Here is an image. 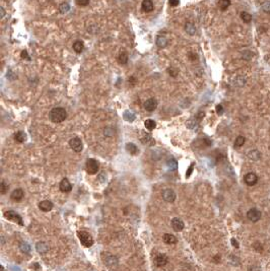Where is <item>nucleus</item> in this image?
<instances>
[{"label":"nucleus","instance_id":"393cba45","mask_svg":"<svg viewBox=\"0 0 270 271\" xmlns=\"http://www.w3.org/2000/svg\"><path fill=\"white\" fill-rule=\"evenodd\" d=\"M126 149L127 151L129 152V154H131L132 155H135L138 154V148L135 144L133 143H127L126 144Z\"/></svg>","mask_w":270,"mask_h":271},{"label":"nucleus","instance_id":"a878e982","mask_svg":"<svg viewBox=\"0 0 270 271\" xmlns=\"http://www.w3.org/2000/svg\"><path fill=\"white\" fill-rule=\"evenodd\" d=\"M144 126H145V128H146L147 130L152 131V130L154 129L155 127H157V123H155V121H153V120H151V119H147V120H145V122H144Z\"/></svg>","mask_w":270,"mask_h":271},{"label":"nucleus","instance_id":"6e6552de","mask_svg":"<svg viewBox=\"0 0 270 271\" xmlns=\"http://www.w3.org/2000/svg\"><path fill=\"white\" fill-rule=\"evenodd\" d=\"M143 107L147 112H153V111L158 108V101L153 98L148 99L147 101H145Z\"/></svg>","mask_w":270,"mask_h":271},{"label":"nucleus","instance_id":"a18cd8bd","mask_svg":"<svg viewBox=\"0 0 270 271\" xmlns=\"http://www.w3.org/2000/svg\"><path fill=\"white\" fill-rule=\"evenodd\" d=\"M0 12H1V14H0V17H1V18H3V17H4V15H5L4 8H3V7H0Z\"/></svg>","mask_w":270,"mask_h":271},{"label":"nucleus","instance_id":"4c0bfd02","mask_svg":"<svg viewBox=\"0 0 270 271\" xmlns=\"http://www.w3.org/2000/svg\"><path fill=\"white\" fill-rule=\"evenodd\" d=\"M8 186L5 185L4 182H1V184H0V190H1V194H4L6 192V190H7Z\"/></svg>","mask_w":270,"mask_h":271},{"label":"nucleus","instance_id":"58836bf2","mask_svg":"<svg viewBox=\"0 0 270 271\" xmlns=\"http://www.w3.org/2000/svg\"><path fill=\"white\" fill-rule=\"evenodd\" d=\"M180 3V0H169V4L175 7V6H178Z\"/></svg>","mask_w":270,"mask_h":271},{"label":"nucleus","instance_id":"c9c22d12","mask_svg":"<svg viewBox=\"0 0 270 271\" xmlns=\"http://www.w3.org/2000/svg\"><path fill=\"white\" fill-rule=\"evenodd\" d=\"M20 250H22L23 253H29L31 251V247L29 244H27V243H22V244H20Z\"/></svg>","mask_w":270,"mask_h":271},{"label":"nucleus","instance_id":"e433bc0d","mask_svg":"<svg viewBox=\"0 0 270 271\" xmlns=\"http://www.w3.org/2000/svg\"><path fill=\"white\" fill-rule=\"evenodd\" d=\"M168 72H169V74L172 76V77H176V76L178 75L179 70H178V69L174 68V67H170V68L168 69Z\"/></svg>","mask_w":270,"mask_h":271},{"label":"nucleus","instance_id":"ea45409f","mask_svg":"<svg viewBox=\"0 0 270 271\" xmlns=\"http://www.w3.org/2000/svg\"><path fill=\"white\" fill-rule=\"evenodd\" d=\"M89 3V0H77V4L81 6H85Z\"/></svg>","mask_w":270,"mask_h":271},{"label":"nucleus","instance_id":"7c9ffc66","mask_svg":"<svg viewBox=\"0 0 270 271\" xmlns=\"http://www.w3.org/2000/svg\"><path fill=\"white\" fill-rule=\"evenodd\" d=\"M118 61L119 63L121 64H127L128 62V55L126 52H121V53L119 54V57H118Z\"/></svg>","mask_w":270,"mask_h":271},{"label":"nucleus","instance_id":"f8f14e48","mask_svg":"<svg viewBox=\"0 0 270 271\" xmlns=\"http://www.w3.org/2000/svg\"><path fill=\"white\" fill-rule=\"evenodd\" d=\"M23 196H25V192H23L22 189H15L12 191L11 195H10V197H11V199L13 201H16V202H18V201H20L23 198Z\"/></svg>","mask_w":270,"mask_h":271},{"label":"nucleus","instance_id":"6ab92c4d","mask_svg":"<svg viewBox=\"0 0 270 271\" xmlns=\"http://www.w3.org/2000/svg\"><path fill=\"white\" fill-rule=\"evenodd\" d=\"M84 49V44L82 41H75L73 43V50L77 54H80Z\"/></svg>","mask_w":270,"mask_h":271},{"label":"nucleus","instance_id":"9b49d317","mask_svg":"<svg viewBox=\"0 0 270 271\" xmlns=\"http://www.w3.org/2000/svg\"><path fill=\"white\" fill-rule=\"evenodd\" d=\"M60 190L64 193H68L72 190V185L67 178H64L60 182Z\"/></svg>","mask_w":270,"mask_h":271},{"label":"nucleus","instance_id":"37998d69","mask_svg":"<svg viewBox=\"0 0 270 271\" xmlns=\"http://www.w3.org/2000/svg\"><path fill=\"white\" fill-rule=\"evenodd\" d=\"M22 59H27V60H31V59L29 58V55H27V50H23V51L22 52Z\"/></svg>","mask_w":270,"mask_h":271},{"label":"nucleus","instance_id":"49530a36","mask_svg":"<svg viewBox=\"0 0 270 271\" xmlns=\"http://www.w3.org/2000/svg\"><path fill=\"white\" fill-rule=\"evenodd\" d=\"M33 267H34V268L36 269V270H40V266L38 265V263H35L34 265H33Z\"/></svg>","mask_w":270,"mask_h":271},{"label":"nucleus","instance_id":"4be33fe9","mask_svg":"<svg viewBox=\"0 0 270 271\" xmlns=\"http://www.w3.org/2000/svg\"><path fill=\"white\" fill-rule=\"evenodd\" d=\"M14 139L17 142H19V143H22V142H25L27 139V135L23 131H18L14 134Z\"/></svg>","mask_w":270,"mask_h":271},{"label":"nucleus","instance_id":"2eb2a0df","mask_svg":"<svg viewBox=\"0 0 270 271\" xmlns=\"http://www.w3.org/2000/svg\"><path fill=\"white\" fill-rule=\"evenodd\" d=\"M39 208L42 211H44V212H48V211L52 210V208H53V203L49 200L41 201L39 203Z\"/></svg>","mask_w":270,"mask_h":271},{"label":"nucleus","instance_id":"a211bd4d","mask_svg":"<svg viewBox=\"0 0 270 271\" xmlns=\"http://www.w3.org/2000/svg\"><path fill=\"white\" fill-rule=\"evenodd\" d=\"M162 240L168 245H174L177 243V238L172 234H165L164 237H162Z\"/></svg>","mask_w":270,"mask_h":271},{"label":"nucleus","instance_id":"20e7f679","mask_svg":"<svg viewBox=\"0 0 270 271\" xmlns=\"http://www.w3.org/2000/svg\"><path fill=\"white\" fill-rule=\"evenodd\" d=\"M4 216H5V218H7V220H9L17 222V224H18L19 225H22V227L23 225V220H22V216H20L18 213H16L15 211H13V210L6 211V212L4 213Z\"/></svg>","mask_w":270,"mask_h":271},{"label":"nucleus","instance_id":"4468645a","mask_svg":"<svg viewBox=\"0 0 270 271\" xmlns=\"http://www.w3.org/2000/svg\"><path fill=\"white\" fill-rule=\"evenodd\" d=\"M141 8L144 12H151L154 9V5L152 0H143L141 3Z\"/></svg>","mask_w":270,"mask_h":271},{"label":"nucleus","instance_id":"c85d7f7f","mask_svg":"<svg viewBox=\"0 0 270 271\" xmlns=\"http://www.w3.org/2000/svg\"><path fill=\"white\" fill-rule=\"evenodd\" d=\"M141 142H142L143 144L148 145V146H152V145L154 144V139L150 136V135L145 134V138H142V139H141Z\"/></svg>","mask_w":270,"mask_h":271},{"label":"nucleus","instance_id":"bb28decb","mask_svg":"<svg viewBox=\"0 0 270 271\" xmlns=\"http://www.w3.org/2000/svg\"><path fill=\"white\" fill-rule=\"evenodd\" d=\"M241 18L245 23H250L252 22V15L247 11H242L241 12Z\"/></svg>","mask_w":270,"mask_h":271},{"label":"nucleus","instance_id":"b1692460","mask_svg":"<svg viewBox=\"0 0 270 271\" xmlns=\"http://www.w3.org/2000/svg\"><path fill=\"white\" fill-rule=\"evenodd\" d=\"M219 7L220 10H223V11H224V10H227L228 7H230L231 5V0H219Z\"/></svg>","mask_w":270,"mask_h":271},{"label":"nucleus","instance_id":"0eeeda50","mask_svg":"<svg viewBox=\"0 0 270 271\" xmlns=\"http://www.w3.org/2000/svg\"><path fill=\"white\" fill-rule=\"evenodd\" d=\"M162 199L167 202H174L176 200V193L172 189H165L162 192Z\"/></svg>","mask_w":270,"mask_h":271},{"label":"nucleus","instance_id":"2f4dec72","mask_svg":"<svg viewBox=\"0 0 270 271\" xmlns=\"http://www.w3.org/2000/svg\"><path fill=\"white\" fill-rule=\"evenodd\" d=\"M167 165H168L169 169L171 170V171H176V170L178 169V162L174 158H171L170 161H168Z\"/></svg>","mask_w":270,"mask_h":271},{"label":"nucleus","instance_id":"aec40b11","mask_svg":"<svg viewBox=\"0 0 270 271\" xmlns=\"http://www.w3.org/2000/svg\"><path fill=\"white\" fill-rule=\"evenodd\" d=\"M37 251L40 253V254H45V253L48 252V250H49V247H48L47 244H45V243L41 242V243H38L37 246Z\"/></svg>","mask_w":270,"mask_h":271},{"label":"nucleus","instance_id":"412c9836","mask_svg":"<svg viewBox=\"0 0 270 271\" xmlns=\"http://www.w3.org/2000/svg\"><path fill=\"white\" fill-rule=\"evenodd\" d=\"M248 158L251 159V161H259L261 158V154L259 152L257 149H253L248 154Z\"/></svg>","mask_w":270,"mask_h":271},{"label":"nucleus","instance_id":"dca6fc26","mask_svg":"<svg viewBox=\"0 0 270 271\" xmlns=\"http://www.w3.org/2000/svg\"><path fill=\"white\" fill-rule=\"evenodd\" d=\"M104 261H105L106 265H108L110 267H112L113 265H117V263H118V260H117L116 257L111 254H108L104 257Z\"/></svg>","mask_w":270,"mask_h":271},{"label":"nucleus","instance_id":"7ed1b4c3","mask_svg":"<svg viewBox=\"0 0 270 271\" xmlns=\"http://www.w3.org/2000/svg\"><path fill=\"white\" fill-rule=\"evenodd\" d=\"M85 169H86V172H88L89 175H95V174L99 172V169H100L99 162L93 158H88V161H86Z\"/></svg>","mask_w":270,"mask_h":271},{"label":"nucleus","instance_id":"79ce46f5","mask_svg":"<svg viewBox=\"0 0 270 271\" xmlns=\"http://www.w3.org/2000/svg\"><path fill=\"white\" fill-rule=\"evenodd\" d=\"M193 168H194V164H192L191 166H190L189 170L187 171V173H186V178H189V177H190V175H191V173L193 171Z\"/></svg>","mask_w":270,"mask_h":271},{"label":"nucleus","instance_id":"9d476101","mask_svg":"<svg viewBox=\"0 0 270 271\" xmlns=\"http://www.w3.org/2000/svg\"><path fill=\"white\" fill-rule=\"evenodd\" d=\"M168 261H169V258L166 254H158L154 258V264H155V266H158V267L165 266L166 264L168 263Z\"/></svg>","mask_w":270,"mask_h":271},{"label":"nucleus","instance_id":"423d86ee","mask_svg":"<svg viewBox=\"0 0 270 271\" xmlns=\"http://www.w3.org/2000/svg\"><path fill=\"white\" fill-rule=\"evenodd\" d=\"M247 217L252 222H257L261 218V212L256 208H252L247 212Z\"/></svg>","mask_w":270,"mask_h":271},{"label":"nucleus","instance_id":"72a5a7b5","mask_svg":"<svg viewBox=\"0 0 270 271\" xmlns=\"http://www.w3.org/2000/svg\"><path fill=\"white\" fill-rule=\"evenodd\" d=\"M69 10H70V6H69L68 3H62V4L59 6V11L62 13V14L68 12Z\"/></svg>","mask_w":270,"mask_h":271},{"label":"nucleus","instance_id":"ddd939ff","mask_svg":"<svg viewBox=\"0 0 270 271\" xmlns=\"http://www.w3.org/2000/svg\"><path fill=\"white\" fill-rule=\"evenodd\" d=\"M184 222L183 220H181L178 217H175L172 220V228H174L176 232H181L183 228H184Z\"/></svg>","mask_w":270,"mask_h":271},{"label":"nucleus","instance_id":"f03ea898","mask_svg":"<svg viewBox=\"0 0 270 271\" xmlns=\"http://www.w3.org/2000/svg\"><path fill=\"white\" fill-rule=\"evenodd\" d=\"M77 236L79 241L84 247H92L93 245V239L91 236V234H88V232L85 231H78L77 232Z\"/></svg>","mask_w":270,"mask_h":271},{"label":"nucleus","instance_id":"5701e85b","mask_svg":"<svg viewBox=\"0 0 270 271\" xmlns=\"http://www.w3.org/2000/svg\"><path fill=\"white\" fill-rule=\"evenodd\" d=\"M185 31H186V33H188L189 35L193 36V35L196 34V27L194 26V23H187L185 25Z\"/></svg>","mask_w":270,"mask_h":271},{"label":"nucleus","instance_id":"f3484780","mask_svg":"<svg viewBox=\"0 0 270 271\" xmlns=\"http://www.w3.org/2000/svg\"><path fill=\"white\" fill-rule=\"evenodd\" d=\"M155 43H157L158 47L165 48V47L168 46L169 41H168L167 38L164 36V35H158V36L157 37V41H155Z\"/></svg>","mask_w":270,"mask_h":271},{"label":"nucleus","instance_id":"39448f33","mask_svg":"<svg viewBox=\"0 0 270 271\" xmlns=\"http://www.w3.org/2000/svg\"><path fill=\"white\" fill-rule=\"evenodd\" d=\"M69 146H70L75 152H80L84 148V145H82V141L80 138L78 137H73L69 140Z\"/></svg>","mask_w":270,"mask_h":271},{"label":"nucleus","instance_id":"473e14b6","mask_svg":"<svg viewBox=\"0 0 270 271\" xmlns=\"http://www.w3.org/2000/svg\"><path fill=\"white\" fill-rule=\"evenodd\" d=\"M123 117L126 121H128V122H133V121L135 120V115L133 113L129 112V111H126V112L124 113Z\"/></svg>","mask_w":270,"mask_h":271},{"label":"nucleus","instance_id":"a19ab883","mask_svg":"<svg viewBox=\"0 0 270 271\" xmlns=\"http://www.w3.org/2000/svg\"><path fill=\"white\" fill-rule=\"evenodd\" d=\"M216 112H217L219 115H221V114L223 113V107L221 105H217L216 106Z\"/></svg>","mask_w":270,"mask_h":271},{"label":"nucleus","instance_id":"1a4fd4ad","mask_svg":"<svg viewBox=\"0 0 270 271\" xmlns=\"http://www.w3.org/2000/svg\"><path fill=\"white\" fill-rule=\"evenodd\" d=\"M244 181L248 186H254L258 182V177L255 173H248L245 176Z\"/></svg>","mask_w":270,"mask_h":271},{"label":"nucleus","instance_id":"c03bdc74","mask_svg":"<svg viewBox=\"0 0 270 271\" xmlns=\"http://www.w3.org/2000/svg\"><path fill=\"white\" fill-rule=\"evenodd\" d=\"M231 244H233V246L235 247V248H239V247H240V245H239V243H238V241H236V239H231Z\"/></svg>","mask_w":270,"mask_h":271},{"label":"nucleus","instance_id":"f257e3e1","mask_svg":"<svg viewBox=\"0 0 270 271\" xmlns=\"http://www.w3.org/2000/svg\"><path fill=\"white\" fill-rule=\"evenodd\" d=\"M49 118L53 123H61L67 118V112L64 108H53L49 113Z\"/></svg>","mask_w":270,"mask_h":271},{"label":"nucleus","instance_id":"c756f323","mask_svg":"<svg viewBox=\"0 0 270 271\" xmlns=\"http://www.w3.org/2000/svg\"><path fill=\"white\" fill-rule=\"evenodd\" d=\"M245 141H246V138L244 136H242V135H240V136H238L236 138V140H235L234 146L235 147H241V146H243V145L245 144Z\"/></svg>","mask_w":270,"mask_h":271},{"label":"nucleus","instance_id":"f704fd0d","mask_svg":"<svg viewBox=\"0 0 270 271\" xmlns=\"http://www.w3.org/2000/svg\"><path fill=\"white\" fill-rule=\"evenodd\" d=\"M262 10L266 13H270V1L268 0V1H265L264 3L262 4Z\"/></svg>","mask_w":270,"mask_h":271},{"label":"nucleus","instance_id":"cd10ccee","mask_svg":"<svg viewBox=\"0 0 270 271\" xmlns=\"http://www.w3.org/2000/svg\"><path fill=\"white\" fill-rule=\"evenodd\" d=\"M246 84V77L244 76H237L234 80L235 86H244Z\"/></svg>","mask_w":270,"mask_h":271}]
</instances>
